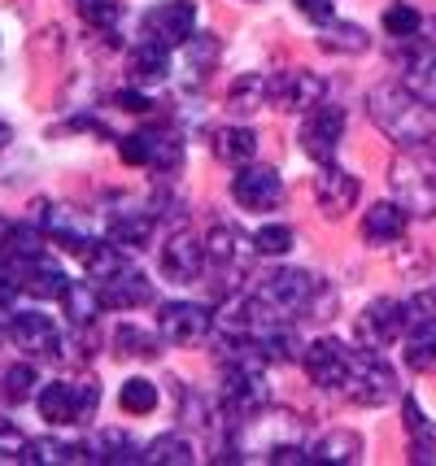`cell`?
Segmentation results:
<instances>
[{"label": "cell", "instance_id": "cell-29", "mask_svg": "<svg viewBox=\"0 0 436 466\" xmlns=\"http://www.w3.org/2000/svg\"><path fill=\"white\" fill-rule=\"evenodd\" d=\"M62 301V309H66V319L75 327H84V323H96V314L105 309V301H101V288L96 284H66V292L57 297Z\"/></svg>", "mask_w": 436, "mask_h": 466}, {"label": "cell", "instance_id": "cell-5", "mask_svg": "<svg viewBox=\"0 0 436 466\" xmlns=\"http://www.w3.org/2000/svg\"><path fill=\"white\" fill-rule=\"evenodd\" d=\"M35 406H40V419L53 427H70V423H87L96 406H101V384L96 380H53L35 392Z\"/></svg>", "mask_w": 436, "mask_h": 466}, {"label": "cell", "instance_id": "cell-9", "mask_svg": "<svg viewBox=\"0 0 436 466\" xmlns=\"http://www.w3.org/2000/svg\"><path fill=\"white\" fill-rule=\"evenodd\" d=\"M345 397H350L353 406H384V401H393L397 397V375L389 362H380L375 353H362L358 362H353V375L350 384H345Z\"/></svg>", "mask_w": 436, "mask_h": 466}, {"label": "cell", "instance_id": "cell-39", "mask_svg": "<svg viewBox=\"0 0 436 466\" xmlns=\"http://www.w3.org/2000/svg\"><path fill=\"white\" fill-rule=\"evenodd\" d=\"M419 26H423V18H419L415 5L397 0V5H389V9H384V31H389L393 40H415Z\"/></svg>", "mask_w": 436, "mask_h": 466}, {"label": "cell", "instance_id": "cell-22", "mask_svg": "<svg viewBox=\"0 0 436 466\" xmlns=\"http://www.w3.org/2000/svg\"><path fill=\"white\" fill-rule=\"evenodd\" d=\"M262 105H275V79H267V75H240V79L228 87L231 114L249 118V114H258Z\"/></svg>", "mask_w": 436, "mask_h": 466}, {"label": "cell", "instance_id": "cell-20", "mask_svg": "<svg viewBox=\"0 0 436 466\" xmlns=\"http://www.w3.org/2000/svg\"><path fill=\"white\" fill-rule=\"evenodd\" d=\"M206 253L214 266H223V270H240V266L249 262V253H258L253 248V240L240 231L236 223H214L206 236Z\"/></svg>", "mask_w": 436, "mask_h": 466}, {"label": "cell", "instance_id": "cell-33", "mask_svg": "<svg viewBox=\"0 0 436 466\" xmlns=\"http://www.w3.org/2000/svg\"><path fill=\"white\" fill-rule=\"evenodd\" d=\"M162 331L153 336V331H145V327L136 323H123L118 327V336H114V345H118V358H157L162 353Z\"/></svg>", "mask_w": 436, "mask_h": 466}, {"label": "cell", "instance_id": "cell-21", "mask_svg": "<svg viewBox=\"0 0 436 466\" xmlns=\"http://www.w3.org/2000/svg\"><path fill=\"white\" fill-rule=\"evenodd\" d=\"M406 223H411V209L401 201H375L362 218V240L367 244H393L406 236Z\"/></svg>", "mask_w": 436, "mask_h": 466}, {"label": "cell", "instance_id": "cell-24", "mask_svg": "<svg viewBox=\"0 0 436 466\" xmlns=\"http://www.w3.org/2000/svg\"><path fill=\"white\" fill-rule=\"evenodd\" d=\"M153 231H157L153 214H140V209H123V214H114V218H109V231H105V240L123 244L127 253H131V248H148V244H153Z\"/></svg>", "mask_w": 436, "mask_h": 466}, {"label": "cell", "instance_id": "cell-15", "mask_svg": "<svg viewBox=\"0 0 436 466\" xmlns=\"http://www.w3.org/2000/svg\"><path fill=\"white\" fill-rule=\"evenodd\" d=\"M231 197L240 209H253V214H262V209H275V205L284 201V183L279 175L270 170V166H240V175L231 179Z\"/></svg>", "mask_w": 436, "mask_h": 466}, {"label": "cell", "instance_id": "cell-44", "mask_svg": "<svg viewBox=\"0 0 436 466\" xmlns=\"http://www.w3.org/2000/svg\"><path fill=\"white\" fill-rule=\"evenodd\" d=\"M411 87H415L423 101H432L436 105V61H423L415 70V79H411Z\"/></svg>", "mask_w": 436, "mask_h": 466}, {"label": "cell", "instance_id": "cell-11", "mask_svg": "<svg viewBox=\"0 0 436 466\" xmlns=\"http://www.w3.org/2000/svg\"><path fill=\"white\" fill-rule=\"evenodd\" d=\"M9 340H14V349H22L26 358H57L62 327L53 323L48 314H40V309H18V314L9 319Z\"/></svg>", "mask_w": 436, "mask_h": 466}, {"label": "cell", "instance_id": "cell-27", "mask_svg": "<svg viewBox=\"0 0 436 466\" xmlns=\"http://www.w3.org/2000/svg\"><path fill=\"white\" fill-rule=\"evenodd\" d=\"M401 410H406V431H411V458L415 462H436V423L419 410L415 397H406Z\"/></svg>", "mask_w": 436, "mask_h": 466}, {"label": "cell", "instance_id": "cell-14", "mask_svg": "<svg viewBox=\"0 0 436 466\" xmlns=\"http://www.w3.org/2000/svg\"><path fill=\"white\" fill-rule=\"evenodd\" d=\"M92 284L101 288V301L109 305V309H136V305L153 301V284L145 279V270L131 266V258L118 262L114 270H105L101 279H92Z\"/></svg>", "mask_w": 436, "mask_h": 466}, {"label": "cell", "instance_id": "cell-10", "mask_svg": "<svg viewBox=\"0 0 436 466\" xmlns=\"http://www.w3.org/2000/svg\"><path fill=\"white\" fill-rule=\"evenodd\" d=\"M145 35L167 48H184L197 35V5L192 0H162L145 14Z\"/></svg>", "mask_w": 436, "mask_h": 466}, {"label": "cell", "instance_id": "cell-43", "mask_svg": "<svg viewBox=\"0 0 436 466\" xmlns=\"http://www.w3.org/2000/svg\"><path fill=\"white\" fill-rule=\"evenodd\" d=\"M292 5H297V14H306V18L319 22V26L336 18V0H292Z\"/></svg>", "mask_w": 436, "mask_h": 466}, {"label": "cell", "instance_id": "cell-47", "mask_svg": "<svg viewBox=\"0 0 436 466\" xmlns=\"http://www.w3.org/2000/svg\"><path fill=\"white\" fill-rule=\"evenodd\" d=\"M9 227L14 223H5V218H0V253H5V240H9Z\"/></svg>", "mask_w": 436, "mask_h": 466}, {"label": "cell", "instance_id": "cell-4", "mask_svg": "<svg viewBox=\"0 0 436 466\" xmlns=\"http://www.w3.org/2000/svg\"><path fill=\"white\" fill-rule=\"evenodd\" d=\"M389 183H393V197L411 214L428 218L436 214V153L423 144V148H406L401 157L389 170Z\"/></svg>", "mask_w": 436, "mask_h": 466}, {"label": "cell", "instance_id": "cell-1", "mask_svg": "<svg viewBox=\"0 0 436 466\" xmlns=\"http://www.w3.org/2000/svg\"><path fill=\"white\" fill-rule=\"evenodd\" d=\"M367 114L371 122L397 140L401 148H423L436 136V109L432 101H423L411 83H380L367 96Z\"/></svg>", "mask_w": 436, "mask_h": 466}, {"label": "cell", "instance_id": "cell-46", "mask_svg": "<svg viewBox=\"0 0 436 466\" xmlns=\"http://www.w3.org/2000/svg\"><path fill=\"white\" fill-rule=\"evenodd\" d=\"M9 140H14V127H9V122H0V153L9 148Z\"/></svg>", "mask_w": 436, "mask_h": 466}, {"label": "cell", "instance_id": "cell-32", "mask_svg": "<svg viewBox=\"0 0 436 466\" xmlns=\"http://www.w3.org/2000/svg\"><path fill=\"white\" fill-rule=\"evenodd\" d=\"M40 375H35V366L31 362H14L0 370V397L5 401H14V406H22V401H31L35 392H40Z\"/></svg>", "mask_w": 436, "mask_h": 466}, {"label": "cell", "instance_id": "cell-45", "mask_svg": "<svg viewBox=\"0 0 436 466\" xmlns=\"http://www.w3.org/2000/svg\"><path fill=\"white\" fill-rule=\"evenodd\" d=\"M114 105H118V109H127V114H148V109H153V96H148V92H140V87H127V92H118V96H114Z\"/></svg>", "mask_w": 436, "mask_h": 466}, {"label": "cell", "instance_id": "cell-25", "mask_svg": "<svg viewBox=\"0 0 436 466\" xmlns=\"http://www.w3.org/2000/svg\"><path fill=\"white\" fill-rule=\"evenodd\" d=\"M319 48L323 53H336V57H358L371 48V35L358 26V22H323L319 26Z\"/></svg>", "mask_w": 436, "mask_h": 466}, {"label": "cell", "instance_id": "cell-13", "mask_svg": "<svg viewBox=\"0 0 436 466\" xmlns=\"http://www.w3.org/2000/svg\"><path fill=\"white\" fill-rule=\"evenodd\" d=\"M157 331L175 345H192V340H206L214 331V314L197 301H167L157 309Z\"/></svg>", "mask_w": 436, "mask_h": 466}, {"label": "cell", "instance_id": "cell-2", "mask_svg": "<svg viewBox=\"0 0 436 466\" xmlns=\"http://www.w3.org/2000/svg\"><path fill=\"white\" fill-rule=\"evenodd\" d=\"M301 445V423L284 414V410H258V414H245L240 423L231 427L228 436V458L240 462V458H262V462H275L284 449Z\"/></svg>", "mask_w": 436, "mask_h": 466}, {"label": "cell", "instance_id": "cell-26", "mask_svg": "<svg viewBox=\"0 0 436 466\" xmlns=\"http://www.w3.org/2000/svg\"><path fill=\"white\" fill-rule=\"evenodd\" d=\"M214 157L228 166H249L258 157V136L249 127H218L214 131Z\"/></svg>", "mask_w": 436, "mask_h": 466}, {"label": "cell", "instance_id": "cell-36", "mask_svg": "<svg viewBox=\"0 0 436 466\" xmlns=\"http://www.w3.org/2000/svg\"><path fill=\"white\" fill-rule=\"evenodd\" d=\"M118 406H123L127 414H153V410H157V384L145 380V375L127 380L123 392H118Z\"/></svg>", "mask_w": 436, "mask_h": 466}, {"label": "cell", "instance_id": "cell-16", "mask_svg": "<svg viewBox=\"0 0 436 466\" xmlns=\"http://www.w3.org/2000/svg\"><path fill=\"white\" fill-rule=\"evenodd\" d=\"M206 262H209L206 240H197V236H188V231H175V236L162 244V275H167L170 284H192V279H201Z\"/></svg>", "mask_w": 436, "mask_h": 466}, {"label": "cell", "instance_id": "cell-8", "mask_svg": "<svg viewBox=\"0 0 436 466\" xmlns=\"http://www.w3.org/2000/svg\"><path fill=\"white\" fill-rule=\"evenodd\" d=\"M340 136H345V109L340 105H319L306 114L301 122V131H297V140H301V153L310 157V162H332L336 148H340Z\"/></svg>", "mask_w": 436, "mask_h": 466}, {"label": "cell", "instance_id": "cell-38", "mask_svg": "<svg viewBox=\"0 0 436 466\" xmlns=\"http://www.w3.org/2000/svg\"><path fill=\"white\" fill-rule=\"evenodd\" d=\"M22 462H26V466H62V462H70V445H66V441H57V436L26 441V449H22Z\"/></svg>", "mask_w": 436, "mask_h": 466}, {"label": "cell", "instance_id": "cell-31", "mask_svg": "<svg viewBox=\"0 0 436 466\" xmlns=\"http://www.w3.org/2000/svg\"><path fill=\"white\" fill-rule=\"evenodd\" d=\"M131 70L140 83H167L170 75V48L157 40H145L136 53H131Z\"/></svg>", "mask_w": 436, "mask_h": 466}, {"label": "cell", "instance_id": "cell-28", "mask_svg": "<svg viewBox=\"0 0 436 466\" xmlns=\"http://www.w3.org/2000/svg\"><path fill=\"white\" fill-rule=\"evenodd\" d=\"M406 366L411 370H436V314L406 327Z\"/></svg>", "mask_w": 436, "mask_h": 466}, {"label": "cell", "instance_id": "cell-42", "mask_svg": "<svg viewBox=\"0 0 436 466\" xmlns=\"http://www.w3.org/2000/svg\"><path fill=\"white\" fill-rule=\"evenodd\" d=\"M22 449H26V436L9 419H0V462H22Z\"/></svg>", "mask_w": 436, "mask_h": 466}, {"label": "cell", "instance_id": "cell-12", "mask_svg": "<svg viewBox=\"0 0 436 466\" xmlns=\"http://www.w3.org/2000/svg\"><path fill=\"white\" fill-rule=\"evenodd\" d=\"M401 331H406V301L380 297V301H371L358 314V340H362V349H371V353L393 345Z\"/></svg>", "mask_w": 436, "mask_h": 466}, {"label": "cell", "instance_id": "cell-17", "mask_svg": "<svg viewBox=\"0 0 436 466\" xmlns=\"http://www.w3.org/2000/svg\"><path fill=\"white\" fill-rule=\"evenodd\" d=\"M314 201H319V214H323V218H345L353 205H358V179H353L350 170H340V166L328 162L314 175Z\"/></svg>", "mask_w": 436, "mask_h": 466}, {"label": "cell", "instance_id": "cell-35", "mask_svg": "<svg viewBox=\"0 0 436 466\" xmlns=\"http://www.w3.org/2000/svg\"><path fill=\"white\" fill-rule=\"evenodd\" d=\"M75 9L87 26H96L105 35H114L118 22H123V0H75Z\"/></svg>", "mask_w": 436, "mask_h": 466}, {"label": "cell", "instance_id": "cell-30", "mask_svg": "<svg viewBox=\"0 0 436 466\" xmlns=\"http://www.w3.org/2000/svg\"><path fill=\"white\" fill-rule=\"evenodd\" d=\"M253 345H258V353H262L267 362H292L297 353H306V349H301V336H297L289 323H270Z\"/></svg>", "mask_w": 436, "mask_h": 466}, {"label": "cell", "instance_id": "cell-3", "mask_svg": "<svg viewBox=\"0 0 436 466\" xmlns=\"http://www.w3.org/2000/svg\"><path fill=\"white\" fill-rule=\"evenodd\" d=\"M258 301L270 309V319L292 323V319H323L319 305L328 301V288L310 270H275L258 284Z\"/></svg>", "mask_w": 436, "mask_h": 466}, {"label": "cell", "instance_id": "cell-23", "mask_svg": "<svg viewBox=\"0 0 436 466\" xmlns=\"http://www.w3.org/2000/svg\"><path fill=\"white\" fill-rule=\"evenodd\" d=\"M358 453H362V436L350 431V427H336L328 436H319L310 449H306V458L310 466H328V462H358Z\"/></svg>", "mask_w": 436, "mask_h": 466}, {"label": "cell", "instance_id": "cell-34", "mask_svg": "<svg viewBox=\"0 0 436 466\" xmlns=\"http://www.w3.org/2000/svg\"><path fill=\"white\" fill-rule=\"evenodd\" d=\"M145 462H162V466H192L197 462V449L188 445L179 431H167V436H157L153 445L145 449Z\"/></svg>", "mask_w": 436, "mask_h": 466}, {"label": "cell", "instance_id": "cell-7", "mask_svg": "<svg viewBox=\"0 0 436 466\" xmlns=\"http://www.w3.org/2000/svg\"><path fill=\"white\" fill-rule=\"evenodd\" d=\"M301 362H306V375H310L314 388H323V392H345L358 358H353L350 345H340L336 336H319V340L301 353Z\"/></svg>", "mask_w": 436, "mask_h": 466}, {"label": "cell", "instance_id": "cell-37", "mask_svg": "<svg viewBox=\"0 0 436 466\" xmlns=\"http://www.w3.org/2000/svg\"><path fill=\"white\" fill-rule=\"evenodd\" d=\"M184 53H188V70H197V75H209V70L218 66V53H223V44H218V35H209V31H197V35L184 44Z\"/></svg>", "mask_w": 436, "mask_h": 466}, {"label": "cell", "instance_id": "cell-6", "mask_svg": "<svg viewBox=\"0 0 436 466\" xmlns=\"http://www.w3.org/2000/svg\"><path fill=\"white\" fill-rule=\"evenodd\" d=\"M35 209V223H40V231L48 236V240H57L62 248H70V253H92L96 248V236H92V227H87V218L79 214V209H70V205H62V201H35L31 205Z\"/></svg>", "mask_w": 436, "mask_h": 466}, {"label": "cell", "instance_id": "cell-40", "mask_svg": "<svg viewBox=\"0 0 436 466\" xmlns=\"http://www.w3.org/2000/svg\"><path fill=\"white\" fill-rule=\"evenodd\" d=\"M118 157H123L127 166H153V157H157V136H148V131L123 136V140H118Z\"/></svg>", "mask_w": 436, "mask_h": 466}, {"label": "cell", "instance_id": "cell-18", "mask_svg": "<svg viewBox=\"0 0 436 466\" xmlns=\"http://www.w3.org/2000/svg\"><path fill=\"white\" fill-rule=\"evenodd\" d=\"M14 266V279H18V292H26V297H35V301H48V297H62L66 292V270L48 253H40V258H26V262H9Z\"/></svg>", "mask_w": 436, "mask_h": 466}, {"label": "cell", "instance_id": "cell-41", "mask_svg": "<svg viewBox=\"0 0 436 466\" xmlns=\"http://www.w3.org/2000/svg\"><path fill=\"white\" fill-rule=\"evenodd\" d=\"M292 244H297V236H292V227H284V223H270V227H262V231L253 236L258 258H284Z\"/></svg>", "mask_w": 436, "mask_h": 466}, {"label": "cell", "instance_id": "cell-19", "mask_svg": "<svg viewBox=\"0 0 436 466\" xmlns=\"http://www.w3.org/2000/svg\"><path fill=\"white\" fill-rule=\"evenodd\" d=\"M328 96V83L319 79L314 70H289V75H275V105L292 109V114H310L319 109Z\"/></svg>", "mask_w": 436, "mask_h": 466}]
</instances>
